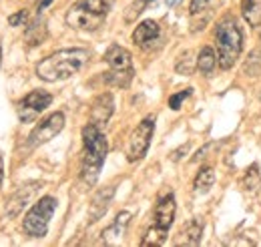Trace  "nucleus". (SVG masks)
<instances>
[{
	"mask_svg": "<svg viewBox=\"0 0 261 247\" xmlns=\"http://www.w3.org/2000/svg\"><path fill=\"white\" fill-rule=\"evenodd\" d=\"M243 14H245V18H247V22L249 24H257L259 22V8H257V4H255V0H243Z\"/></svg>",
	"mask_w": 261,
	"mask_h": 247,
	"instance_id": "nucleus-21",
	"label": "nucleus"
},
{
	"mask_svg": "<svg viewBox=\"0 0 261 247\" xmlns=\"http://www.w3.org/2000/svg\"><path fill=\"white\" fill-rule=\"evenodd\" d=\"M27 20H29V14H27V10H18L16 14H12V16L8 18L10 27H20V24H27Z\"/></svg>",
	"mask_w": 261,
	"mask_h": 247,
	"instance_id": "nucleus-25",
	"label": "nucleus"
},
{
	"mask_svg": "<svg viewBox=\"0 0 261 247\" xmlns=\"http://www.w3.org/2000/svg\"><path fill=\"white\" fill-rule=\"evenodd\" d=\"M159 38H161V27L155 20L141 22L133 32V42L141 48H151V44H155Z\"/></svg>",
	"mask_w": 261,
	"mask_h": 247,
	"instance_id": "nucleus-11",
	"label": "nucleus"
},
{
	"mask_svg": "<svg viewBox=\"0 0 261 247\" xmlns=\"http://www.w3.org/2000/svg\"><path fill=\"white\" fill-rule=\"evenodd\" d=\"M87 62H89L87 48H63L36 64V77L46 83L66 81L74 77Z\"/></svg>",
	"mask_w": 261,
	"mask_h": 247,
	"instance_id": "nucleus-1",
	"label": "nucleus"
},
{
	"mask_svg": "<svg viewBox=\"0 0 261 247\" xmlns=\"http://www.w3.org/2000/svg\"><path fill=\"white\" fill-rule=\"evenodd\" d=\"M213 183H215V171H213L211 167H203V169L197 173L195 183H193L195 193H199V195L209 193V191H211V187H213Z\"/></svg>",
	"mask_w": 261,
	"mask_h": 247,
	"instance_id": "nucleus-18",
	"label": "nucleus"
},
{
	"mask_svg": "<svg viewBox=\"0 0 261 247\" xmlns=\"http://www.w3.org/2000/svg\"><path fill=\"white\" fill-rule=\"evenodd\" d=\"M191 91H193V89H185V91H181V93L173 94V96L169 98V107H171L173 111H179V109H181V103L191 94Z\"/></svg>",
	"mask_w": 261,
	"mask_h": 247,
	"instance_id": "nucleus-24",
	"label": "nucleus"
},
{
	"mask_svg": "<svg viewBox=\"0 0 261 247\" xmlns=\"http://www.w3.org/2000/svg\"><path fill=\"white\" fill-rule=\"evenodd\" d=\"M83 143H85V153H83V165H81V179L85 185L93 187L97 183L102 163L107 159L109 143L100 127L95 123H89L83 129Z\"/></svg>",
	"mask_w": 261,
	"mask_h": 247,
	"instance_id": "nucleus-2",
	"label": "nucleus"
},
{
	"mask_svg": "<svg viewBox=\"0 0 261 247\" xmlns=\"http://www.w3.org/2000/svg\"><path fill=\"white\" fill-rule=\"evenodd\" d=\"M113 111H115L113 94H109V93L100 94V96H97V101L93 103V109H91V123L98 125V127L107 125V121H109L111 115H113Z\"/></svg>",
	"mask_w": 261,
	"mask_h": 247,
	"instance_id": "nucleus-15",
	"label": "nucleus"
},
{
	"mask_svg": "<svg viewBox=\"0 0 261 247\" xmlns=\"http://www.w3.org/2000/svg\"><path fill=\"white\" fill-rule=\"evenodd\" d=\"M0 62H2V46H0Z\"/></svg>",
	"mask_w": 261,
	"mask_h": 247,
	"instance_id": "nucleus-28",
	"label": "nucleus"
},
{
	"mask_svg": "<svg viewBox=\"0 0 261 247\" xmlns=\"http://www.w3.org/2000/svg\"><path fill=\"white\" fill-rule=\"evenodd\" d=\"M217 66V55L211 46H203L199 51V57H197V68L203 72V75H211Z\"/></svg>",
	"mask_w": 261,
	"mask_h": 247,
	"instance_id": "nucleus-17",
	"label": "nucleus"
},
{
	"mask_svg": "<svg viewBox=\"0 0 261 247\" xmlns=\"http://www.w3.org/2000/svg\"><path fill=\"white\" fill-rule=\"evenodd\" d=\"M153 133H155V117L149 115V117H145L141 123L137 125V129L130 133L129 143H127V159H129L130 163L141 161L147 155L151 139H153Z\"/></svg>",
	"mask_w": 261,
	"mask_h": 247,
	"instance_id": "nucleus-8",
	"label": "nucleus"
},
{
	"mask_svg": "<svg viewBox=\"0 0 261 247\" xmlns=\"http://www.w3.org/2000/svg\"><path fill=\"white\" fill-rule=\"evenodd\" d=\"M147 2H149V0H135L129 8H127V12H125V20H127V22H133V20L145 10Z\"/></svg>",
	"mask_w": 261,
	"mask_h": 247,
	"instance_id": "nucleus-22",
	"label": "nucleus"
},
{
	"mask_svg": "<svg viewBox=\"0 0 261 247\" xmlns=\"http://www.w3.org/2000/svg\"><path fill=\"white\" fill-rule=\"evenodd\" d=\"M105 61L111 66V72L107 75V81L115 87H129L133 81L135 68H133V57L127 48L113 44L109 46V51L105 53Z\"/></svg>",
	"mask_w": 261,
	"mask_h": 247,
	"instance_id": "nucleus-6",
	"label": "nucleus"
},
{
	"mask_svg": "<svg viewBox=\"0 0 261 247\" xmlns=\"http://www.w3.org/2000/svg\"><path fill=\"white\" fill-rule=\"evenodd\" d=\"M57 211V199L46 195L42 199H38L33 205V209L27 213L22 221V229L27 235L31 237H44L48 231V223Z\"/></svg>",
	"mask_w": 261,
	"mask_h": 247,
	"instance_id": "nucleus-7",
	"label": "nucleus"
},
{
	"mask_svg": "<svg viewBox=\"0 0 261 247\" xmlns=\"http://www.w3.org/2000/svg\"><path fill=\"white\" fill-rule=\"evenodd\" d=\"M63 129H65V115H63V113L57 111V113L48 115L46 119H42L40 123L36 125L33 129V133L29 135V145H31V149H36V147L48 143V141L55 139Z\"/></svg>",
	"mask_w": 261,
	"mask_h": 247,
	"instance_id": "nucleus-9",
	"label": "nucleus"
},
{
	"mask_svg": "<svg viewBox=\"0 0 261 247\" xmlns=\"http://www.w3.org/2000/svg\"><path fill=\"white\" fill-rule=\"evenodd\" d=\"M130 223V213L129 211H123L115 217V221L102 231V243L107 245H117L123 237H125V231Z\"/></svg>",
	"mask_w": 261,
	"mask_h": 247,
	"instance_id": "nucleus-14",
	"label": "nucleus"
},
{
	"mask_svg": "<svg viewBox=\"0 0 261 247\" xmlns=\"http://www.w3.org/2000/svg\"><path fill=\"white\" fill-rule=\"evenodd\" d=\"M111 10L109 0H79L66 12V24L76 31H97Z\"/></svg>",
	"mask_w": 261,
	"mask_h": 247,
	"instance_id": "nucleus-4",
	"label": "nucleus"
},
{
	"mask_svg": "<svg viewBox=\"0 0 261 247\" xmlns=\"http://www.w3.org/2000/svg\"><path fill=\"white\" fill-rule=\"evenodd\" d=\"M44 38H46V27H44V20L38 16L34 22L27 27V42L34 46V44H40Z\"/></svg>",
	"mask_w": 261,
	"mask_h": 247,
	"instance_id": "nucleus-19",
	"label": "nucleus"
},
{
	"mask_svg": "<svg viewBox=\"0 0 261 247\" xmlns=\"http://www.w3.org/2000/svg\"><path fill=\"white\" fill-rule=\"evenodd\" d=\"M4 167H2V157H0V183H2V175H4V171H2Z\"/></svg>",
	"mask_w": 261,
	"mask_h": 247,
	"instance_id": "nucleus-27",
	"label": "nucleus"
},
{
	"mask_svg": "<svg viewBox=\"0 0 261 247\" xmlns=\"http://www.w3.org/2000/svg\"><path fill=\"white\" fill-rule=\"evenodd\" d=\"M175 211H177V205H175V197L173 193L163 195L159 199V203L155 205V211H153V225L149 227V231L145 233L143 237V247H155V245H163L167 241V233L173 225V219H175Z\"/></svg>",
	"mask_w": 261,
	"mask_h": 247,
	"instance_id": "nucleus-5",
	"label": "nucleus"
},
{
	"mask_svg": "<svg viewBox=\"0 0 261 247\" xmlns=\"http://www.w3.org/2000/svg\"><path fill=\"white\" fill-rule=\"evenodd\" d=\"M183 0H167V6H177V4H181Z\"/></svg>",
	"mask_w": 261,
	"mask_h": 247,
	"instance_id": "nucleus-26",
	"label": "nucleus"
},
{
	"mask_svg": "<svg viewBox=\"0 0 261 247\" xmlns=\"http://www.w3.org/2000/svg\"><path fill=\"white\" fill-rule=\"evenodd\" d=\"M213 2L215 0H191V16L195 18V16L203 14V12H209Z\"/></svg>",
	"mask_w": 261,
	"mask_h": 247,
	"instance_id": "nucleus-23",
	"label": "nucleus"
},
{
	"mask_svg": "<svg viewBox=\"0 0 261 247\" xmlns=\"http://www.w3.org/2000/svg\"><path fill=\"white\" fill-rule=\"evenodd\" d=\"M113 197H115V187L113 185L102 187V189H98L97 193H95V197H93V201H91V205H89V221H91V223L98 221L100 217L107 213V209H109Z\"/></svg>",
	"mask_w": 261,
	"mask_h": 247,
	"instance_id": "nucleus-12",
	"label": "nucleus"
},
{
	"mask_svg": "<svg viewBox=\"0 0 261 247\" xmlns=\"http://www.w3.org/2000/svg\"><path fill=\"white\" fill-rule=\"evenodd\" d=\"M36 189H40L38 183H31V185H22L10 199H8V203H6V215L8 217H16L27 205H29V201H31V197H33L34 193H36Z\"/></svg>",
	"mask_w": 261,
	"mask_h": 247,
	"instance_id": "nucleus-13",
	"label": "nucleus"
},
{
	"mask_svg": "<svg viewBox=\"0 0 261 247\" xmlns=\"http://www.w3.org/2000/svg\"><path fill=\"white\" fill-rule=\"evenodd\" d=\"M215 46H217V62L221 68H231L239 61L243 51V32L233 16H225L215 31Z\"/></svg>",
	"mask_w": 261,
	"mask_h": 247,
	"instance_id": "nucleus-3",
	"label": "nucleus"
},
{
	"mask_svg": "<svg viewBox=\"0 0 261 247\" xmlns=\"http://www.w3.org/2000/svg\"><path fill=\"white\" fill-rule=\"evenodd\" d=\"M53 94L46 91H33L29 93L18 105V115L22 121H33L36 115H40L46 107H50Z\"/></svg>",
	"mask_w": 261,
	"mask_h": 247,
	"instance_id": "nucleus-10",
	"label": "nucleus"
},
{
	"mask_svg": "<svg viewBox=\"0 0 261 247\" xmlns=\"http://www.w3.org/2000/svg\"><path fill=\"white\" fill-rule=\"evenodd\" d=\"M195 66H197V61L193 59V53L187 51V53H183V55L179 57V61L175 64V70H177L179 75H191V72L195 70Z\"/></svg>",
	"mask_w": 261,
	"mask_h": 247,
	"instance_id": "nucleus-20",
	"label": "nucleus"
},
{
	"mask_svg": "<svg viewBox=\"0 0 261 247\" xmlns=\"http://www.w3.org/2000/svg\"><path fill=\"white\" fill-rule=\"evenodd\" d=\"M181 237L177 239V245H199L201 235H203V225L199 219H191L189 223H185V227L179 233Z\"/></svg>",
	"mask_w": 261,
	"mask_h": 247,
	"instance_id": "nucleus-16",
	"label": "nucleus"
}]
</instances>
